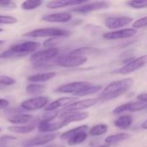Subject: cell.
<instances>
[{
	"label": "cell",
	"mask_w": 147,
	"mask_h": 147,
	"mask_svg": "<svg viewBox=\"0 0 147 147\" xmlns=\"http://www.w3.org/2000/svg\"><path fill=\"white\" fill-rule=\"evenodd\" d=\"M134 84V79L127 78L110 83L100 94L99 99L109 101L117 98L126 93Z\"/></svg>",
	"instance_id": "6da1fadb"
},
{
	"label": "cell",
	"mask_w": 147,
	"mask_h": 147,
	"mask_svg": "<svg viewBox=\"0 0 147 147\" xmlns=\"http://www.w3.org/2000/svg\"><path fill=\"white\" fill-rule=\"evenodd\" d=\"M40 44L36 41H24L17 43L10 47L8 50L0 53V59H11V58H20L24 57L28 54H33L38 48H40Z\"/></svg>",
	"instance_id": "7a4b0ae2"
},
{
	"label": "cell",
	"mask_w": 147,
	"mask_h": 147,
	"mask_svg": "<svg viewBox=\"0 0 147 147\" xmlns=\"http://www.w3.org/2000/svg\"><path fill=\"white\" fill-rule=\"evenodd\" d=\"M88 126L84 125L73 129L68 130L60 134V139L66 140L69 146H76L84 142L87 140Z\"/></svg>",
	"instance_id": "3957f363"
},
{
	"label": "cell",
	"mask_w": 147,
	"mask_h": 147,
	"mask_svg": "<svg viewBox=\"0 0 147 147\" xmlns=\"http://www.w3.org/2000/svg\"><path fill=\"white\" fill-rule=\"evenodd\" d=\"M59 50L58 47H49L41 50H38L30 56V62L33 66L40 65H46L51 63L53 59L58 57Z\"/></svg>",
	"instance_id": "277c9868"
},
{
	"label": "cell",
	"mask_w": 147,
	"mask_h": 147,
	"mask_svg": "<svg viewBox=\"0 0 147 147\" xmlns=\"http://www.w3.org/2000/svg\"><path fill=\"white\" fill-rule=\"evenodd\" d=\"M70 31L65 29H61L58 28H37L31 31H28L22 35L24 37H31V38H42L47 37L49 38H60L66 37L70 35Z\"/></svg>",
	"instance_id": "5b68a950"
},
{
	"label": "cell",
	"mask_w": 147,
	"mask_h": 147,
	"mask_svg": "<svg viewBox=\"0 0 147 147\" xmlns=\"http://www.w3.org/2000/svg\"><path fill=\"white\" fill-rule=\"evenodd\" d=\"M87 62V57L73 53L71 51L66 54L60 55L56 59V64L61 67L72 68L80 66Z\"/></svg>",
	"instance_id": "8992f818"
},
{
	"label": "cell",
	"mask_w": 147,
	"mask_h": 147,
	"mask_svg": "<svg viewBox=\"0 0 147 147\" xmlns=\"http://www.w3.org/2000/svg\"><path fill=\"white\" fill-rule=\"evenodd\" d=\"M93 84L90 82L85 81H78V82H72L65 84H62L59 87H58L56 90H54L57 93H62V94H72L74 96H77L78 93L83 91L84 90L92 86Z\"/></svg>",
	"instance_id": "52a82bcc"
},
{
	"label": "cell",
	"mask_w": 147,
	"mask_h": 147,
	"mask_svg": "<svg viewBox=\"0 0 147 147\" xmlns=\"http://www.w3.org/2000/svg\"><path fill=\"white\" fill-rule=\"evenodd\" d=\"M49 100L46 96H35L27 99L20 104V107L27 111H35L38 109H45L49 103Z\"/></svg>",
	"instance_id": "ba28073f"
},
{
	"label": "cell",
	"mask_w": 147,
	"mask_h": 147,
	"mask_svg": "<svg viewBox=\"0 0 147 147\" xmlns=\"http://www.w3.org/2000/svg\"><path fill=\"white\" fill-rule=\"evenodd\" d=\"M146 65H147V54L136 58L134 59H132L131 61L127 63L125 65H123L121 69H119L117 72L120 74H123V75L129 74V73H132L140 70V68L144 67Z\"/></svg>",
	"instance_id": "9c48e42d"
},
{
	"label": "cell",
	"mask_w": 147,
	"mask_h": 147,
	"mask_svg": "<svg viewBox=\"0 0 147 147\" xmlns=\"http://www.w3.org/2000/svg\"><path fill=\"white\" fill-rule=\"evenodd\" d=\"M59 134L57 133H53V134H42V135H38L35 136L30 140H28L22 143V145L25 147H33L39 146H44L47 145L53 140H54L58 137Z\"/></svg>",
	"instance_id": "30bf717a"
},
{
	"label": "cell",
	"mask_w": 147,
	"mask_h": 147,
	"mask_svg": "<svg viewBox=\"0 0 147 147\" xmlns=\"http://www.w3.org/2000/svg\"><path fill=\"white\" fill-rule=\"evenodd\" d=\"M109 6V2L100 1V2L86 3L79 5V6H76L71 10L74 11V12H78V13L86 14V13H89V12H91V11L106 9Z\"/></svg>",
	"instance_id": "8fae6325"
},
{
	"label": "cell",
	"mask_w": 147,
	"mask_h": 147,
	"mask_svg": "<svg viewBox=\"0 0 147 147\" xmlns=\"http://www.w3.org/2000/svg\"><path fill=\"white\" fill-rule=\"evenodd\" d=\"M133 18L129 16H109L105 19L104 24L109 29H118L131 23Z\"/></svg>",
	"instance_id": "7c38bea8"
},
{
	"label": "cell",
	"mask_w": 147,
	"mask_h": 147,
	"mask_svg": "<svg viewBox=\"0 0 147 147\" xmlns=\"http://www.w3.org/2000/svg\"><path fill=\"white\" fill-rule=\"evenodd\" d=\"M147 108V103L143 102H130L124 103L113 110V113L115 115L124 113V112H138L141 111Z\"/></svg>",
	"instance_id": "4fadbf2b"
},
{
	"label": "cell",
	"mask_w": 147,
	"mask_h": 147,
	"mask_svg": "<svg viewBox=\"0 0 147 147\" xmlns=\"http://www.w3.org/2000/svg\"><path fill=\"white\" fill-rule=\"evenodd\" d=\"M67 124L62 121H56V122H53V121H51V122H47V121H40L39 123H38V130L40 133L41 134H53V132H55V131H58L59 129H61L62 127H65Z\"/></svg>",
	"instance_id": "5bb4252c"
},
{
	"label": "cell",
	"mask_w": 147,
	"mask_h": 147,
	"mask_svg": "<svg viewBox=\"0 0 147 147\" xmlns=\"http://www.w3.org/2000/svg\"><path fill=\"white\" fill-rule=\"evenodd\" d=\"M78 99L77 96H73V97H62L59 99H57L50 103H48L47 105V107L44 109L45 111H53V110H57L59 108H66L70 105H71L72 103L78 102Z\"/></svg>",
	"instance_id": "9a60e30c"
},
{
	"label": "cell",
	"mask_w": 147,
	"mask_h": 147,
	"mask_svg": "<svg viewBox=\"0 0 147 147\" xmlns=\"http://www.w3.org/2000/svg\"><path fill=\"white\" fill-rule=\"evenodd\" d=\"M98 99H84V100H80L74 103H72L71 105L63 109L62 112H78L80 110L85 109H89L94 105H96L97 103Z\"/></svg>",
	"instance_id": "2e32d148"
},
{
	"label": "cell",
	"mask_w": 147,
	"mask_h": 147,
	"mask_svg": "<svg viewBox=\"0 0 147 147\" xmlns=\"http://www.w3.org/2000/svg\"><path fill=\"white\" fill-rule=\"evenodd\" d=\"M89 114L87 112H61L59 115V121L65 122L67 125L74 121H81L87 119Z\"/></svg>",
	"instance_id": "e0dca14e"
},
{
	"label": "cell",
	"mask_w": 147,
	"mask_h": 147,
	"mask_svg": "<svg viewBox=\"0 0 147 147\" xmlns=\"http://www.w3.org/2000/svg\"><path fill=\"white\" fill-rule=\"evenodd\" d=\"M137 34V30L134 28H125L109 32L103 34V38L107 40H120L127 39L134 36Z\"/></svg>",
	"instance_id": "ac0fdd59"
},
{
	"label": "cell",
	"mask_w": 147,
	"mask_h": 147,
	"mask_svg": "<svg viewBox=\"0 0 147 147\" xmlns=\"http://www.w3.org/2000/svg\"><path fill=\"white\" fill-rule=\"evenodd\" d=\"M72 16L68 12H57L48 15H45L41 17V20L47 22H56V23H65L71 20Z\"/></svg>",
	"instance_id": "d6986e66"
},
{
	"label": "cell",
	"mask_w": 147,
	"mask_h": 147,
	"mask_svg": "<svg viewBox=\"0 0 147 147\" xmlns=\"http://www.w3.org/2000/svg\"><path fill=\"white\" fill-rule=\"evenodd\" d=\"M88 3L85 0H57V1H50L47 3V8L48 9H59L65 8L71 6H79Z\"/></svg>",
	"instance_id": "ffe728a7"
},
{
	"label": "cell",
	"mask_w": 147,
	"mask_h": 147,
	"mask_svg": "<svg viewBox=\"0 0 147 147\" xmlns=\"http://www.w3.org/2000/svg\"><path fill=\"white\" fill-rule=\"evenodd\" d=\"M37 127H38V122L34 119L32 122H30L28 124L21 125V126H11V127H9L8 129L10 132L15 133V134H27L32 133Z\"/></svg>",
	"instance_id": "44dd1931"
},
{
	"label": "cell",
	"mask_w": 147,
	"mask_h": 147,
	"mask_svg": "<svg viewBox=\"0 0 147 147\" xmlns=\"http://www.w3.org/2000/svg\"><path fill=\"white\" fill-rule=\"evenodd\" d=\"M34 116L31 115H25V114H17L15 115H12L10 117L7 118V121L14 124L15 126H21V125H26L34 121Z\"/></svg>",
	"instance_id": "7402d4cb"
},
{
	"label": "cell",
	"mask_w": 147,
	"mask_h": 147,
	"mask_svg": "<svg viewBox=\"0 0 147 147\" xmlns=\"http://www.w3.org/2000/svg\"><path fill=\"white\" fill-rule=\"evenodd\" d=\"M56 76V72L49 71V72H43V73H37L34 75H31L28 77V81L31 83H42L51 80Z\"/></svg>",
	"instance_id": "603a6c76"
},
{
	"label": "cell",
	"mask_w": 147,
	"mask_h": 147,
	"mask_svg": "<svg viewBox=\"0 0 147 147\" xmlns=\"http://www.w3.org/2000/svg\"><path fill=\"white\" fill-rule=\"evenodd\" d=\"M133 123V117L129 115H124L118 117L115 121L114 125L121 129H128Z\"/></svg>",
	"instance_id": "cb8c5ba5"
},
{
	"label": "cell",
	"mask_w": 147,
	"mask_h": 147,
	"mask_svg": "<svg viewBox=\"0 0 147 147\" xmlns=\"http://www.w3.org/2000/svg\"><path fill=\"white\" fill-rule=\"evenodd\" d=\"M128 138H130V134H114V135H109L105 139V143L107 145H115L116 143H119L121 141L126 140Z\"/></svg>",
	"instance_id": "d4e9b609"
},
{
	"label": "cell",
	"mask_w": 147,
	"mask_h": 147,
	"mask_svg": "<svg viewBox=\"0 0 147 147\" xmlns=\"http://www.w3.org/2000/svg\"><path fill=\"white\" fill-rule=\"evenodd\" d=\"M46 89L44 84H30L26 86V93L30 96H38L42 93Z\"/></svg>",
	"instance_id": "484cf974"
},
{
	"label": "cell",
	"mask_w": 147,
	"mask_h": 147,
	"mask_svg": "<svg viewBox=\"0 0 147 147\" xmlns=\"http://www.w3.org/2000/svg\"><path fill=\"white\" fill-rule=\"evenodd\" d=\"M107 131H108V126L106 124H98L94 126L89 131V134L90 136H100L106 134Z\"/></svg>",
	"instance_id": "4316f807"
},
{
	"label": "cell",
	"mask_w": 147,
	"mask_h": 147,
	"mask_svg": "<svg viewBox=\"0 0 147 147\" xmlns=\"http://www.w3.org/2000/svg\"><path fill=\"white\" fill-rule=\"evenodd\" d=\"M42 1L40 0H28L22 2L21 4V8L24 10H32L39 8L42 4Z\"/></svg>",
	"instance_id": "83f0119b"
},
{
	"label": "cell",
	"mask_w": 147,
	"mask_h": 147,
	"mask_svg": "<svg viewBox=\"0 0 147 147\" xmlns=\"http://www.w3.org/2000/svg\"><path fill=\"white\" fill-rule=\"evenodd\" d=\"M127 5L133 9H146L147 8V0H131L126 3Z\"/></svg>",
	"instance_id": "f1b7e54d"
},
{
	"label": "cell",
	"mask_w": 147,
	"mask_h": 147,
	"mask_svg": "<svg viewBox=\"0 0 147 147\" xmlns=\"http://www.w3.org/2000/svg\"><path fill=\"white\" fill-rule=\"evenodd\" d=\"M102 90V86L101 85H92L85 90H84L83 91H81L80 93H78L76 96H88V95H91V94H95L98 91H100Z\"/></svg>",
	"instance_id": "f546056e"
},
{
	"label": "cell",
	"mask_w": 147,
	"mask_h": 147,
	"mask_svg": "<svg viewBox=\"0 0 147 147\" xmlns=\"http://www.w3.org/2000/svg\"><path fill=\"white\" fill-rule=\"evenodd\" d=\"M59 115V112L58 110H53V111H46L45 114L42 115L41 116V121H47V122H51L53 121L58 115Z\"/></svg>",
	"instance_id": "4dcf8cb0"
},
{
	"label": "cell",
	"mask_w": 147,
	"mask_h": 147,
	"mask_svg": "<svg viewBox=\"0 0 147 147\" xmlns=\"http://www.w3.org/2000/svg\"><path fill=\"white\" fill-rule=\"evenodd\" d=\"M16 84V80L9 76L0 75V85L1 86H10Z\"/></svg>",
	"instance_id": "1f68e13d"
},
{
	"label": "cell",
	"mask_w": 147,
	"mask_h": 147,
	"mask_svg": "<svg viewBox=\"0 0 147 147\" xmlns=\"http://www.w3.org/2000/svg\"><path fill=\"white\" fill-rule=\"evenodd\" d=\"M17 22V19L10 16H1L0 15V24H15Z\"/></svg>",
	"instance_id": "d6a6232c"
},
{
	"label": "cell",
	"mask_w": 147,
	"mask_h": 147,
	"mask_svg": "<svg viewBox=\"0 0 147 147\" xmlns=\"http://www.w3.org/2000/svg\"><path fill=\"white\" fill-rule=\"evenodd\" d=\"M146 27H147V16L136 20L133 24V28H134L136 30L140 29V28H144Z\"/></svg>",
	"instance_id": "836d02e7"
},
{
	"label": "cell",
	"mask_w": 147,
	"mask_h": 147,
	"mask_svg": "<svg viewBox=\"0 0 147 147\" xmlns=\"http://www.w3.org/2000/svg\"><path fill=\"white\" fill-rule=\"evenodd\" d=\"M0 8L6 9H13L16 8V3L9 0H0Z\"/></svg>",
	"instance_id": "e575fe53"
},
{
	"label": "cell",
	"mask_w": 147,
	"mask_h": 147,
	"mask_svg": "<svg viewBox=\"0 0 147 147\" xmlns=\"http://www.w3.org/2000/svg\"><path fill=\"white\" fill-rule=\"evenodd\" d=\"M16 138L15 136H11V135H3L0 137V143L1 144H5L7 142H10L13 140H16Z\"/></svg>",
	"instance_id": "d590c367"
},
{
	"label": "cell",
	"mask_w": 147,
	"mask_h": 147,
	"mask_svg": "<svg viewBox=\"0 0 147 147\" xmlns=\"http://www.w3.org/2000/svg\"><path fill=\"white\" fill-rule=\"evenodd\" d=\"M9 102L8 100L6 99H3V98H0V109H6L8 106H9Z\"/></svg>",
	"instance_id": "8d00e7d4"
},
{
	"label": "cell",
	"mask_w": 147,
	"mask_h": 147,
	"mask_svg": "<svg viewBox=\"0 0 147 147\" xmlns=\"http://www.w3.org/2000/svg\"><path fill=\"white\" fill-rule=\"evenodd\" d=\"M138 99L140 101V102H146L147 103V93H142V94H140L138 96Z\"/></svg>",
	"instance_id": "74e56055"
},
{
	"label": "cell",
	"mask_w": 147,
	"mask_h": 147,
	"mask_svg": "<svg viewBox=\"0 0 147 147\" xmlns=\"http://www.w3.org/2000/svg\"><path fill=\"white\" fill-rule=\"evenodd\" d=\"M44 147H65V146L62 145V144H51V145H47Z\"/></svg>",
	"instance_id": "f35d334b"
},
{
	"label": "cell",
	"mask_w": 147,
	"mask_h": 147,
	"mask_svg": "<svg viewBox=\"0 0 147 147\" xmlns=\"http://www.w3.org/2000/svg\"><path fill=\"white\" fill-rule=\"evenodd\" d=\"M141 127H142L143 129H146L147 130V120L146 121H145L142 123V125H141Z\"/></svg>",
	"instance_id": "ab89813d"
},
{
	"label": "cell",
	"mask_w": 147,
	"mask_h": 147,
	"mask_svg": "<svg viewBox=\"0 0 147 147\" xmlns=\"http://www.w3.org/2000/svg\"><path fill=\"white\" fill-rule=\"evenodd\" d=\"M110 146L109 145H102V146H97V147H109Z\"/></svg>",
	"instance_id": "60d3db41"
},
{
	"label": "cell",
	"mask_w": 147,
	"mask_h": 147,
	"mask_svg": "<svg viewBox=\"0 0 147 147\" xmlns=\"http://www.w3.org/2000/svg\"><path fill=\"white\" fill-rule=\"evenodd\" d=\"M4 43V40H0V46L1 45H3Z\"/></svg>",
	"instance_id": "b9f144b4"
},
{
	"label": "cell",
	"mask_w": 147,
	"mask_h": 147,
	"mask_svg": "<svg viewBox=\"0 0 147 147\" xmlns=\"http://www.w3.org/2000/svg\"><path fill=\"white\" fill-rule=\"evenodd\" d=\"M3 28H0V33H2V32H3Z\"/></svg>",
	"instance_id": "7bdbcfd3"
},
{
	"label": "cell",
	"mask_w": 147,
	"mask_h": 147,
	"mask_svg": "<svg viewBox=\"0 0 147 147\" xmlns=\"http://www.w3.org/2000/svg\"><path fill=\"white\" fill-rule=\"evenodd\" d=\"M1 130H2V129H1V127H0V132H1Z\"/></svg>",
	"instance_id": "ee69618b"
}]
</instances>
